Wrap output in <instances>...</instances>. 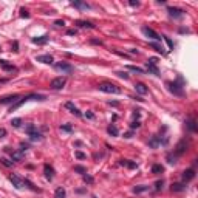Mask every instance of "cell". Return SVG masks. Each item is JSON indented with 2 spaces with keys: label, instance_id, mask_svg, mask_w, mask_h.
<instances>
[{
  "label": "cell",
  "instance_id": "obj_1",
  "mask_svg": "<svg viewBox=\"0 0 198 198\" xmlns=\"http://www.w3.org/2000/svg\"><path fill=\"white\" fill-rule=\"evenodd\" d=\"M46 98L44 94H37V93H29V94H26V96H23L22 99H19L17 102H14L13 105L9 107V112H16L17 109H20V107L23 105V104H26L28 101H45Z\"/></svg>",
  "mask_w": 198,
  "mask_h": 198
},
{
  "label": "cell",
  "instance_id": "obj_2",
  "mask_svg": "<svg viewBox=\"0 0 198 198\" xmlns=\"http://www.w3.org/2000/svg\"><path fill=\"white\" fill-rule=\"evenodd\" d=\"M169 91L173 93L175 96H184V87H183V77L178 76V81H173V82H166Z\"/></svg>",
  "mask_w": 198,
  "mask_h": 198
},
{
  "label": "cell",
  "instance_id": "obj_3",
  "mask_svg": "<svg viewBox=\"0 0 198 198\" xmlns=\"http://www.w3.org/2000/svg\"><path fill=\"white\" fill-rule=\"evenodd\" d=\"M99 91H102V93H110V94H119L121 93V88H119L118 85H115V84H112V82H102V84H99Z\"/></svg>",
  "mask_w": 198,
  "mask_h": 198
},
{
  "label": "cell",
  "instance_id": "obj_4",
  "mask_svg": "<svg viewBox=\"0 0 198 198\" xmlns=\"http://www.w3.org/2000/svg\"><path fill=\"white\" fill-rule=\"evenodd\" d=\"M54 68L57 71H62V73H65V74H70V73H73V71H74V67L71 64H68V62H56Z\"/></svg>",
  "mask_w": 198,
  "mask_h": 198
},
{
  "label": "cell",
  "instance_id": "obj_5",
  "mask_svg": "<svg viewBox=\"0 0 198 198\" xmlns=\"http://www.w3.org/2000/svg\"><path fill=\"white\" fill-rule=\"evenodd\" d=\"M9 181L13 183V186H14L17 190H22L23 187H25V183H23V179H22L19 175H16V173H11V175H9Z\"/></svg>",
  "mask_w": 198,
  "mask_h": 198
},
{
  "label": "cell",
  "instance_id": "obj_6",
  "mask_svg": "<svg viewBox=\"0 0 198 198\" xmlns=\"http://www.w3.org/2000/svg\"><path fill=\"white\" fill-rule=\"evenodd\" d=\"M65 84H67V79L61 76V77H56V79H53L50 82V88H53V90H62L65 87Z\"/></svg>",
  "mask_w": 198,
  "mask_h": 198
},
{
  "label": "cell",
  "instance_id": "obj_7",
  "mask_svg": "<svg viewBox=\"0 0 198 198\" xmlns=\"http://www.w3.org/2000/svg\"><path fill=\"white\" fill-rule=\"evenodd\" d=\"M142 33L147 36L149 39H152V40H155V42H159L161 40V36L155 31V29H152V28H149V26H142Z\"/></svg>",
  "mask_w": 198,
  "mask_h": 198
},
{
  "label": "cell",
  "instance_id": "obj_8",
  "mask_svg": "<svg viewBox=\"0 0 198 198\" xmlns=\"http://www.w3.org/2000/svg\"><path fill=\"white\" fill-rule=\"evenodd\" d=\"M167 13H169V16L173 17V19H181L184 16V11L181 8H177V6H169L167 8Z\"/></svg>",
  "mask_w": 198,
  "mask_h": 198
},
{
  "label": "cell",
  "instance_id": "obj_9",
  "mask_svg": "<svg viewBox=\"0 0 198 198\" xmlns=\"http://www.w3.org/2000/svg\"><path fill=\"white\" fill-rule=\"evenodd\" d=\"M19 98H20V94H9V96H5V98L0 99V105H8V104L13 105L14 102H17V101H19Z\"/></svg>",
  "mask_w": 198,
  "mask_h": 198
},
{
  "label": "cell",
  "instance_id": "obj_10",
  "mask_svg": "<svg viewBox=\"0 0 198 198\" xmlns=\"http://www.w3.org/2000/svg\"><path fill=\"white\" fill-rule=\"evenodd\" d=\"M186 150H187V142H186V139H181L177 144V147H175V155L179 157V155H183Z\"/></svg>",
  "mask_w": 198,
  "mask_h": 198
},
{
  "label": "cell",
  "instance_id": "obj_11",
  "mask_svg": "<svg viewBox=\"0 0 198 198\" xmlns=\"http://www.w3.org/2000/svg\"><path fill=\"white\" fill-rule=\"evenodd\" d=\"M36 61L37 62H42V64H53L54 62V59H53L51 54H40V56H36Z\"/></svg>",
  "mask_w": 198,
  "mask_h": 198
},
{
  "label": "cell",
  "instance_id": "obj_12",
  "mask_svg": "<svg viewBox=\"0 0 198 198\" xmlns=\"http://www.w3.org/2000/svg\"><path fill=\"white\" fill-rule=\"evenodd\" d=\"M194 178H195V169H187V170L183 172V181L184 183H189Z\"/></svg>",
  "mask_w": 198,
  "mask_h": 198
},
{
  "label": "cell",
  "instance_id": "obj_13",
  "mask_svg": "<svg viewBox=\"0 0 198 198\" xmlns=\"http://www.w3.org/2000/svg\"><path fill=\"white\" fill-rule=\"evenodd\" d=\"M44 173H45V178L48 179V181H51V179L54 178V169H53L50 164L44 166Z\"/></svg>",
  "mask_w": 198,
  "mask_h": 198
},
{
  "label": "cell",
  "instance_id": "obj_14",
  "mask_svg": "<svg viewBox=\"0 0 198 198\" xmlns=\"http://www.w3.org/2000/svg\"><path fill=\"white\" fill-rule=\"evenodd\" d=\"M71 6H74V8H77V9H82V11L91 8L88 3H85V2H79V0H73V2H71Z\"/></svg>",
  "mask_w": 198,
  "mask_h": 198
},
{
  "label": "cell",
  "instance_id": "obj_15",
  "mask_svg": "<svg viewBox=\"0 0 198 198\" xmlns=\"http://www.w3.org/2000/svg\"><path fill=\"white\" fill-rule=\"evenodd\" d=\"M135 90H136V93H139V94H147V91H149L146 84H142V82H136L135 84Z\"/></svg>",
  "mask_w": 198,
  "mask_h": 198
},
{
  "label": "cell",
  "instance_id": "obj_16",
  "mask_svg": "<svg viewBox=\"0 0 198 198\" xmlns=\"http://www.w3.org/2000/svg\"><path fill=\"white\" fill-rule=\"evenodd\" d=\"M48 40H50L48 36H39V37H33V44H36V45H45V44H48Z\"/></svg>",
  "mask_w": 198,
  "mask_h": 198
},
{
  "label": "cell",
  "instance_id": "obj_17",
  "mask_svg": "<svg viewBox=\"0 0 198 198\" xmlns=\"http://www.w3.org/2000/svg\"><path fill=\"white\" fill-rule=\"evenodd\" d=\"M161 142H163V141H161V136H153L152 138V139L150 141H149V147H152V149H157V147H159L161 146Z\"/></svg>",
  "mask_w": 198,
  "mask_h": 198
},
{
  "label": "cell",
  "instance_id": "obj_18",
  "mask_svg": "<svg viewBox=\"0 0 198 198\" xmlns=\"http://www.w3.org/2000/svg\"><path fill=\"white\" fill-rule=\"evenodd\" d=\"M65 107H67V109H68V110H70L71 113H73V115L79 116V118L82 116V113L79 112V109H77V107H76V105H74L73 102H67V104H65Z\"/></svg>",
  "mask_w": 198,
  "mask_h": 198
},
{
  "label": "cell",
  "instance_id": "obj_19",
  "mask_svg": "<svg viewBox=\"0 0 198 198\" xmlns=\"http://www.w3.org/2000/svg\"><path fill=\"white\" fill-rule=\"evenodd\" d=\"M23 153H25V152H22L20 149H19V150H16V152H11V159L16 161V163H19V161L23 159Z\"/></svg>",
  "mask_w": 198,
  "mask_h": 198
},
{
  "label": "cell",
  "instance_id": "obj_20",
  "mask_svg": "<svg viewBox=\"0 0 198 198\" xmlns=\"http://www.w3.org/2000/svg\"><path fill=\"white\" fill-rule=\"evenodd\" d=\"M146 67H147V71H149V73H152V74H155V76H159V70H158V67H157L155 64L146 62Z\"/></svg>",
  "mask_w": 198,
  "mask_h": 198
},
{
  "label": "cell",
  "instance_id": "obj_21",
  "mask_svg": "<svg viewBox=\"0 0 198 198\" xmlns=\"http://www.w3.org/2000/svg\"><path fill=\"white\" fill-rule=\"evenodd\" d=\"M119 164L129 167V169H136V167H138V164L135 163V161H130V159H121V161H119Z\"/></svg>",
  "mask_w": 198,
  "mask_h": 198
},
{
  "label": "cell",
  "instance_id": "obj_22",
  "mask_svg": "<svg viewBox=\"0 0 198 198\" xmlns=\"http://www.w3.org/2000/svg\"><path fill=\"white\" fill-rule=\"evenodd\" d=\"M170 189H172V192H183V190H186V183H173Z\"/></svg>",
  "mask_w": 198,
  "mask_h": 198
},
{
  "label": "cell",
  "instance_id": "obj_23",
  "mask_svg": "<svg viewBox=\"0 0 198 198\" xmlns=\"http://www.w3.org/2000/svg\"><path fill=\"white\" fill-rule=\"evenodd\" d=\"M149 46L150 48H153L155 51H158V53H161V54H164V48H163V45H159L158 42H150V44H149Z\"/></svg>",
  "mask_w": 198,
  "mask_h": 198
},
{
  "label": "cell",
  "instance_id": "obj_24",
  "mask_svg": "<svg viewBox=\"0 0 198 198\" xmlns=\"http://www.w3.org/2000/svg\"><path fill=\"white\" fill-rule=\"evenodd\" d=\"M147 190H150V186L141 184V186H135V187H133V192H135V194H142V192H147Z\"/></svg>",
  "mask_w": 198,
  "mask_h": 198
},
{
  "label": "cell",
  "instance_id": "obj_25",
  "mask_svg": "<svg viewBox=\"0 0 198 198\" xmlns=\"http://www.w3.org/2000/svg\"><path fill=\"white\" fill-rule=\"evenodd\" d=\"M76 25L81 26V28H94V25L91 22H87V20H76Z\"/></svg>",
  "mask_w": 198,
  "mask_h": 198
},
{
  "label": "cell",
  "instance_id": "obj_26",
  "mask_svg": "<svg viewBox=\"0 0 198 198\" xmlns=\"http://www.w3.org/2000/svg\"><path fill=\"white\" fill-rule=\"evenodd\" d=\"M186 127H187L190 132H197V124H195V119L189 118L187 121H186Z\"/></svg>",
  "mask_w": 198,
  "mask_h": 198
},
{
  "label": "cell",
  "instance_id": "obj_27",
  "mask_svg": "<svg viewBox=\"0 0 198 198\" xmlns=\"http://www.w3.org/2000/svg\"><path fill=\"white\" fill-rule=\"evenodd\" d=\"M107 132H109V135H112V136H118L119 135V130L116 129V125H113V124H110L109 127H107Z\"/></svg>",
  "mask_w": 198,
  "mask_h": 198
},
{
  "label": "cell",
  "instance_id": "obj_28",
  "mask_svg": "<svg viewBox=\"0 0 198 198\" xmlns=\"http://www.w3.org/2000/svg\"><path fill=\"white\" fill-rule=\"evenodd\" d=\"M28 136H29V139H31V141H42V139H44V136H42L37 130L33 132V133H31V135H28Z\"/></svg>",
  "mask_w": 198,
  "mask_h": 198
},
{
  "label": "cell",
  "instance_id": "obj_29",
  "mask_svg": "<svg viewBox=\"0 0 198 198\" xmlns=\"http://www.w3.org/2000/svg\"><path fill=\"white\" fill-rule=\"evenodd\" d=\"M127 70L133 71V73H138V74H144V73H146V71H144L142 68H139V67H135V65H127Z\"/></svg>",
  "mask_w": 198,
  "mask_h": 198
},
{
  "label": "cell",
  "instance_id": "obj_30",
  "mask_svg": "<svg viewBox=\"0 0 198 198\" xmlns=\"http://www.w3.org/2000/svg\"><path fill=\"white\" fill-rule=\"evenodd\" d=\"M163 172H164V167L161 164H155L152 167V173H155V175H159V173H163Z\"/></svg>",
  "mask_w": 198,
  "mask_h": 198
},
{
  "label": "cell",
  "instance_id": "obj_31",
  "mask_svg": "<svg viewBox=\"0 0 198 198\" xmlns=\"http://www.w3.org/2000/svg\"><path fill=\"white\" fill-rule=\"evenodd\" d=\"M54 197H56V198H65V197H67V192H65V189H64V187H57V189H56Z\"/></svg>",
  "mask_w": 198,
  "mask_h": 198
},
{
  "label": "cell",
  "instance_id": "obj_32",
  "mask_svg": "<svg viewBox=\"0 0 198 198\" xmlns=\"http://www.w3.org/2000/svg\"><path fill=\"white\" fill-rule=\"evenodd\" d=\"M0 65H2V68H3V70H6V71H14V70H16L14 65L6 64V61H0Z\"/></svg>",
  "mask_w": 198,
  "mask_h": 198
},
{
  "label": "cell",
  "instance_id": "obj_33",
  "mask_svg": "<svg viewBox=\"0 0 198 198\" xmlns=\"http://www.w3.org/2000/svg\"><path fill=\"white\" fill-rule=\"evenodd\" d=\"M23 183H25V186H26V187H29V189H31V190H34V192H40V189L39 187H36V186L31 183V181H29V179H23Z\"/></svg>",
  "mask_w": 198,
  "mask_h": 198
},
{
  "label": "cell",
  "instance_id": "obj_34",
  "mask_svg": "<svg viewBox=\"0 0 198 198\" xmlns=\"http://www.w3.org/2000/svg\"><path fill=\"white\" fill-rule=\"evenodd\" d=\"M11 125H13V127H16V129H19L20 125H22V119H20V118H14V119H11Z\"/></svg>",
  "mask_w": 198,
  "mask_h": 198
},
{
  "label": "cell",
  "instance_id": "obj_35",
  "mask_svg": "<svg viewBox=\"0 0 198 198\" xmlns=\"http://www.w3.org/2000/svg\"><path fill=\"white\" fill-rule=\"evenodd\" d=\"M82 179H84L85 183H88V184L94 183V178H93L91 175H88V173H84V175H82Z\"/></svg>",
  "mask_w": 198,
  "mask_h": 198
},
{
  "label": "cell",
  "instance_id": "obj_36",
  "mask_svg": "<svg viewBox=\"0 0 198 198\" xmlns=\"http://www.w3.org/2000/svg\"><path fill=\"white\" fill-rule=\"evenodd\" d=\"M37 129H36V125L34 124H28L26 127H25V132H26V135H31L33 132H36Z\"/></svg>",
  "mask_w": 198,
  "mask_h": 198
},
{
  "label": "cell",
  "instance_id": "obj_37",
  "mask_svg": "<svg viewBox=\"0 0 198 198\" xmlns=\"http://www.w3.org/2000/svg\"><path fill=\"white\" fill-rule=\"evenodd\" d=\"M163 39L166 40V44L169 45V50H173V48H175V44H173V42L170 40V37H167V36H163Z\"/></svg>",
  "mask_w": 198,
  "mask_h": 198
},
{
  "label": "cell",
  "instance_id": "obj_38",
  "mask_svg": "<svg viewBox=\"0 0 198 198\" xmlns=\"http://www.w3.org/2000/svg\"><path fill=\"white\" fill-rule=\"evenodd\" d=\"M74 172H77V173H87V167H84V166H74Z\"/></svg>",
  "mask_w": 198,
  "mask_h": 198
},
{
  "label": "cell",
  "instance_id": "obj_39",
  "mask_svg": "<svg viewBox=\"0 0 198 198\" xmlns=\"http://www.w3.org/2000/svg\"><path fill=\"white\" fill-rule=\"evenodd\" d=\"M61 130H64V132H67V133H71V132H73V125H70V124H65V125H61Z\"/></svg>",
  "mask_w": 198,
  "mask_h": 198
},
{
  "label": "cell",
  "instance_id": "obj_40",
  "mask_svg": "<svg viewBox=\"0 0 198 198\" xmlns=\"http://www.w3.org/2000/svg\"><path fill=\"white\" fill-rule=\"evenodd\" d=\"M177 158H178L177 155H172V153L167 155V161H169V164H175L177 163Z\"/></svg>",
  "mask_w": 198,
  "mask_h": 198
},
{
  "label": "cell",
  "instance_id": "obj_41",
  "mask_svg": "<svg viewBox=\"0 0 198 198\" xmlns=\"http://www.w3.org/2000/svg\"><path fill=\"white\" fill-rule=\"evenodd\" d=\"M163 184H164V181H163V179H159V181H157V183H155V190H157V192H159L161 189H163Z\"/></svg>",
  "mask_w": 198,
  "mask_h": 198
},
{
  "label": "cell",
  "instance_id": "obj_42",
  "mask_svg": "<svg viewBox=\"0 0 198 198\" xmlns=\"http://www.w3.org/2000/svg\"><path fill=\"white\" fill-rule=\"evenodd\" d=\"M116 76L121 77V79H129V74L125 71H116Z\"/></svg>",
  "mask_w": 198,
  "mask_h": 198
},
{
  "label": "cell",
  "instance_id": "obj_43",
  "mask_svg": "<svg viewBox=\"0 0 198 198\" xmlns=\"http://www.w3.org/2000/svg\"><path fill=\"white\" fill-rule=\"evenodd\" d=\"M0 163H2L5 167H11V166H13V163H11V161H8L6 158H2V159H0Z\"/></svg>",
  "mask_w": 198,
  "mask_h": 198
},
{
  "label": "cell",
  "instance_id": "obj_44",
  "mask_svg": "<svg viewBox=\"0 0 198 198\" xmlns=\"http://www.w3.org/2000/svg\"><path fill=\"white\" fill-rule=\"evenodd\" d=\"M139 125H141V122H139V121H138V119H136V121H133V122L130 124V129H132V130H133V129H138V127H139Z\"/></svg>",
  "mask_w": 198,
  "mask_h": 198
},
{
  "label": "cell",
  "instance_id": "obj_45",
  "mask_svg": "<svg viewBox=\"0 0 198 198\" xmlns=\"http://www.w3.org/2000/svg\"><path fill=\"white\" fill-rule=\"evenodd\" d=\"M6 136V129H3V127H0V139H3V138Z\"/></svg>",
  "mask_w": 198,
  "mask_h": 198
},
{
  "label": "cell",
  "instance_id": "obj_46",
  "mask_svg": "<svg viewBox=\"0 0 198 198\" xmlns=\"http://www.w3.org/2000/svg\"><path fill=\"white\" fill-rule=\"evenodd\" d=\"M20 16H22V17H26V19H28V17H29V13H28L26 9H20Z\"/></svg>",
  "mask_w": 198,
  "mask_h": 198
},
{
  "label": "cell",
  "instance_id": "obj_47",
  "mask_svg": "<svg viewBox=\"0 0 198 198\" xmlns=\"http://www.w3.org/2000/svg\"><path fill=\"white\" fill-rule=\"evenodd\" d=\"M76 158L84 159V158H85V153H82V152H79V150H77V152H76Z\"/></svg>",
  "mask_w": 198,
  "mask_h": 198
},
{
  "label": "cell",
  "instance_id": "obj_48",
  "mask_svg": "<svg viewBox=\"0 0 198 198\" xmlns=\"http://www.w3.org/2000/svg\"><path fill=\"white\" fill-rule=\"evenodd\" d=\"M130 6H139V2H138V0H130Z\"/></svg>",
  "mask_w": 198,
  "mask_h": 198
},
{
  "label": "cell",
  "instance_id": "obj_49",
  "mask_svg": "<svg viewBox=\"0 0 198 198\" xmlns=\"http://www.w3.org/2000/svg\"><path fill=\"white\" fill-rule=\"evenodd\" d=\"M147 62H150V64H155V65H157V64H158V57H150Z\"/></svg>",
  "mask_w": 198,
  "mask_h": 198
},
{
  "label": "cell",
  "instance_id": "obj_50",
  "mask_svg": "<svg viewBox=\"0 0 198 198\" xmlns=\"http://www.w3.org/2000/svg\"><path fill=\"white\" fill-rule=\"evenodd\" d=\"M54 25H56V26H64V25H65V22H64V20H56V22H54Z\"/></svg>",
  "mask_w": 198,
  "mask_h": 198
},
{
  "label": "cell",
  "instance_id": "obj_51",
  "mask_svg": "<svg viewBox=\"0 0 198 198\" xmlns=\"http://www.w3.org/2000/svg\"><path fill=\"white\" fill-rule=\"evenodd\" d=\"M90 42H91L93 45H102V42H101V40H96V39H91Z\"/></svg>",
  "mask_w": 198,
  "mask_h": 198
},
{
  "label": "cell",
  "instance_id": "obj_52",
  "mask_svg": "<svg viewBox=\"0 0 198 198\" xmlns=\"http://www.w3.org/2000/svg\"><path fill=\"white\" fill-rule=\"evenodd\" d=\"M85 116H87L88 119H94V115H93L91 112H87V113H85Z\"/></svg>",
  "mask_w": 198,
  "mask_h": 198
},
{
  "label": "cell",
  "instance_id": "obj_53",
  "mask_svg": "<svg viewBox=\"0 0 198 198\" xmlns=\"http://www.w3.org/2000/svg\"><path fill=\"white\" fill-rule=\"evenodd\" d=\"M132 136H133V132H127V133H124V138H127V139L132 138Z\"/></svg>",
  "mask_w": 198,
  "mask_h": 198
},
{
  "label": "cell",
  "instance_id": "obj_54",
  "mask_svg": "<svg viewBox=\"0 0 198 198\" xmlns=\"http://www.w3.org/2000/svg\"><path fill=\"white\" fill-rule=\"evenodd\" d=\"M76 33H77L76 29H68V31H67V34H68V36H74Z\"/></svg>",
  "mask_w": 198,
  "mask_h": 198
},
{
  "label": "cell",
  "instance_id": "obj_55",
  "mask_svg": "<svg viewBox=\"0 0 198 198\" xmlns=\"http://www.w3.org/2000/svg\"><path fill=\"white\" fill-rule=\"evenodd\" d=\"M133 116L138 119V118H139V110H135V113H133Z\"/></svg>",
  "mask_w": 198,
  "mask_h": 198
},
{
  "label": "cell",
  "instance_id": "obj_56",
  "mask_svg": "<svg viewBox=\"0 0 198 198\" xmlns=\"http://www.w3.org/2000/svg\"><path fill=\"white\" fill-rule=\"evenodd\" d=\"M8 79H0V84H3V82H6Z\"/></svg>",
  "mask_w": 198,
  "mask_h": 198
}]
</instances>
